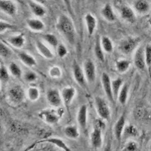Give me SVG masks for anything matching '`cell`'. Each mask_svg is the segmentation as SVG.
Returning <instances> with one entry per match:
<instances>
[{"mask_svg": "<svg viewBox=\"0 0 151 151\" xmlns=\"http://www.w3.org/2000/svg\"><path fill=\"white\" fill-rule=\"evenodd\" d=\"M141 38L137 36H129L123 39L119 45V51L124 55H130L138 48L141 43Z\"/></svg>", "mask_w": 151, "mask_h": 151, "instance_id": "obj_4", "label": "cell"}, {"mask_svg": "<svg viewBox=\"0 0 151 151\" xmlns=\"http://www.w3.org/2000/svg\"><path fill=\"white\" fill-rule=\"evenodd\" d=\"M134 12L141 15L147 14L151 10V5L148 0H135L133 3Z\"/></svg>", "mask_w": 151, "mask_h": 151, "instance_id": "obj_14", "label": "cell"}, {"mask_svg": "<svg viewBox=\"0 0 151 151\" xmlns=\"http://www.w3.org/2000/svg\"><path fill=\"white\" fill-rule=\"evenodd\" d=\"M0 9L7 15L14 16L17 12V5L13 0H0Z\"/></svg>", "mask_w": 151, "mask_h": 151, "instance_id": "obj_11", "label": "cell"}, {"mask_svg": "<svg viewBox=\"0 0 151 151\" xmlns=\"http://www.w3.org/2000/svg\"><path fill=\"white\" fill-rule=\"evenodd\" d=\"M85 75L88 83H94L96 79V66L91 60H87L84 62L83 65Z\"/></svg>", "mask_w": 151, "mask_h": 151, "instance_id": "obj_10", "label": "cell"}, {"mask_svg": "<svg viewBox=\"0 0 151 151\" xmlns=\"http://www.w3.org/2000/svg\"><path fill=\"white\" fill-rule=\"evenodd\" d=\"M64 2V5H66L67 9H68L70 12L72 11V5H71V0H62Z\"/></svg>", "mask_w": 151, "mask_h": 151, "instance_id": "obj_44", "label": "cell"}, {"mask_svg": "<svg viewBox=\"0 0 151 151\" xmlns=\"http://www.w3.org/2000/svg\"><path fill=\"white\" fill-rule=\"evenodd\" d=\"M9 70L10 73L14 77L21 78L22 76V70L21 67L14 62H11L9 66Z\"/></svg>", "mask_w": 151, "mask_h": 151, "instance_id": "obj_34", "label": "cell"}, {"mask_svg": "<svg viewBox=\"0 0 151 151\" xmlns=\"http://www.w3.org/2000/svg\"><path fill=\"white\" fill-rule=\"evenodd\" d=\"M138 149L137 143L134 141H130L127 143L126 146H125V150L128 151H135Z\"/></svg>", "mask_w": 151, "mask_h": 151, "instance_id": "obj_43", "label": "cell"}, {"mask_svg": "<svg viewBox=\"0 0 151 151\" xmlns=\"http://www.w3.org/2000/svg\"><path fill=\"white\" fill-rule=\"evenodd\" d=\"M40 95V90L37 87L35 86H30L27 91V96L28 99L31 101H36L39 99Z\"/></svg>", "mask_w": 151, "mask_h": 151, "instance_id": "obj_32", "label": "cell"}, {"mask_svg": "<svg viewBox=\"0 0 151 151\" xmlns=\"http://www.w3.org/2000/svg\"><path fill=\"white\" fill-rule=\"evenodd\" d=\"M125 129V118L124 116H122L119 118L113 127V133L115 137L118 141H120L122 139V136Z\"/></svg>", "mask_w": 151, "mask_h": 151, "instance_id": "obj_18", "label": "cell"}, {"mask_svg": "<svg viewBox=\"0 0 151 151\" xmlns=\"http://www.w3.org/2000/svg\"><path fill=\"white\" fill-rule=\"evenodd\" d=\"M42 36V39L44 40V41L46 42L50 46L53 47L56 49L58 45H59V42L55 35L52 34V33H45V34H43Z\"/></svg>", "mask_w": 151, "mask_h": 151, "instance_id": "obj_31", "label": "cell"}, {"mask_svg": "<svg viewBox=\"0 0 151 151\" xmlns=\"http://www.w3.org/2000/svg\"><path fill=\"white\" fill-rule=\"evenodd\" d=\"M48 74L52 78L54 79H58L62 76V70L58 66H54L52 68L49 69Z\"/></svg>", "mask_w": 151, "mask_h": 151, "instance_id": "obj_37", "label": "cell"}, {"mask_svg": "<svg viewBox=\"0 0 151 151\" xmlns=\"http://www.w3.org/2000/svg\"><path fill=\"white\" fill-rule=\"evenodd\" d=\"M0 55L2 58H9L12 55V51L10 48L2 41L0 43Z\"/></svg>", "mask_w": 151, "mask_h": 151, "instance_id": "obj_38", "label": "cell"}, {"mask_svg": "<svg viewBox=\"0 0 151 151\" xmlns=\"http://www.w3.org/2000/svg\"><path fill=\"white\" fill-rule=\"evenodd\" d=\"M120 16L122 20L128 23H134L136 20L134 10L128 5H123L121 7Z\"/></svg>", "mask_w": 151, "mask_h": 151, "instance_id": "obj_16", "label": "cell"}, {"mask_svg": "<svg viewBox=\"0 0 151 151\" xmlns=\"http://www.w3.org/2000/svg\"><path fill=\"white\" fill-rule=\"evenodd\" d=\"M101 84L107 99H108L110 101L113 102L114 96H113V88H112V81L111 79H110V76L106 73H102Z\"/></svg>", "mask_w": 151, "mask_h": 151, "instance_id": "obj_12", "label": "cell"}, {"mask_svg": "<svg viewBox=\"0 0 151 151\" xmlns=\"http://www.w3.org/2000/svg\"><path fill=\"white\" fill-rule=\"evenodd\" d=\"M102 130H104V129L94 124V129H93L91 135H90V141H91V146L94 149H100L103 145Z\"/></svg>", "mask_w": 151, "mask_h": 151, "instance_id": "obj_8", "label": "cell"}, {"mask_svg": "<svg viewBox=\"0 0 151 151\" xmlns=\"http://www.w3.org/2000/svg\"><path fill=\"white\" fill-rule=\"evenodd\" d=\"M145 61L146 67L151 76V44H147L145 46Z\"/></svg>", "mask_w": 151, "mask_h": 151, "instance_id": "obj_35", "label": "cell"}, {"mask_svg": "<svg viewBox=\"0 0 151 151\" xmlns=\"http://www.w3.org/2000/svg\"><path fill=\"white\" fill-rule=\"evenodd\" d=\"M29 5L31 12H33V14L36 17H43L46 14V10H45V7L43 6L44 5L38 3V2H36L32 0L29 2Z\"/></svg>", "mask_w": 151, "mask_h": 151, "instance_id": "obj_23", "label": "cell"}, {"mask_svg": "<svg viewBox=\"0 0 151 151\" xmlns=\"http://www.w3.org/2000/svg\"><path fill=\"white\" fill-rule=\"evenodd\" d=\"M94 53L95 57L97 58L99 61L101 62H104L105 60V56H104V51L103 48L101 44V41L100 39H98L94 44Z\"/></svg>", "mask_w": 151, "mask_h": 151, "instance_id": "obj_28", "label": "cell"}, {"mask_svg": "<svg viewBox=\"0 0 151 151\" xmlns=\"http://www.w3.org/2000/svg\"><path fill=\"white\" fill-rule=\"evenodd\" d=\"M123 80L121 78H117L112 81V88H113V93L114 98H117L119 92L122 88L123 86Z\"/></svg>", "mask_w": 151, "mask_h": 151, "instance_id": "obj_33", "label": "cell"}, {"mask_svg": "<svg viewBox=\"0 0 151 151\" xmlns=\"http://www.w3.org/2000/svg\"><path fill=\"white\" fill-rule=\"evenodd\" d=\"M19 58L23 64L29 67H33L37 64L36 60L33 55H29L27 52H20L19 53Z\"/></svg>", "mask_w": 151, "mask_h": 151, "instance_id": "obj_24", "label": "cell"}, {"mask_svg": "<svg viewBox=\"0 0 151 151\" xmlns=\"http://www.w3.org/2000/svg\"><path fill=\"white\" fill-rule=\"evenodd\" d=\"M100 41H101V46L102 48H103L104 52H106V53H111V52H113V42H112V40H110L108 36H102V37L100 39Z\"/></svg>", "mask_w": 151, "mask_h": 151, "instance_id": "obj_29", "label": "cell"}, {"mask_svg": "<svg viewBox=\"0 0 151 151\" xmlns=\"http://www.w3.org/2000/svg\"><path fill=\"white\" fill-rule=\"evenodd\" d=\"M125 135L129 136V137H136L138 134L137 129L134 127V125H129L125 126V131H124Z\"/></svg>", "mask_w": 151, "mask_h": 151, "instance_id": "obj_39", "label": "cell"}, {"mask_svg": "<svg viewBox=\"0 0 151 151\" xmlns=\"http://www.w3.org/2000/svg\"><path fill=\"white\" fill-rule=\"evenodd\" d=\"M73 78L76 83L83 88H86L88 82L86 75H85L84 70L76 61H74L73 64Z\"/></svg>", "mask_w": 151, "mask_h": 151, "instance_id": "obj_9", "label": "cell"}, {"mask_svg": "<svg viewBox=\"0 0 151 151\" xmlns=\"http://www.w3.org/2000/svg\"><path fill=\"white\" fill-rule=\"evenodd\" d=\"M46 99L52 107H61L62 104H64L61 94L56 88H51L47 91Z\"/></svg>", "mask_w": 151, "mask_h": 151, "instance_id": "obj_6", "label": "cell"}, {"mask_svg": "<svg viewBox=\"0 0 151 151\" xmlns=\"http://www.w3.org/2000/svg\"><path fill=\"white\" fill-rule=\"evenodd\" d=\"M129 88L127 84H124L122 86V88L119 92L118 96H117V100H118L119 103L122 105H125L127 103L128 98H129Z\"/></svg>", "mask_w": 151, "mask_h": 151, "instance_id": "obj_26", "label": "cell"}, {"mask_svg": "<svg viewBox=\"0 0 151 151\" xmlns=\"http://www.w3.org/2000/svg\"><path fill=\"white\" fill-rule=\"evenodd\" d=\"M56 52L60 58H64V57L67 55L68 51H67V47L65 46V45L62 44V43H59V45H58V47H57L56 48Z\"/></svg>", "mask_w": 151, "mask_h": 151, "instance_id": "obj_41", "label": "cell"}, {"mask_svg": "<svg viewBox=\"0 0 151 151\" xmlns=\"http://www.w3.org/2000/svg\"><path fill=\"white\" fill-rule=\"evenodd\" d=\"M149 24H150V27H151V21H150Z\"/></svg>", "mask_w": 151, "mask_h": 151, "instance_id": "obj_46", "label": "cell"}, {"mask_svg": "<svg viewBox=\"0 0 151 151\" xmlns=\"http://www.w3.org/2000/svg\"><path fill=\"white\" fill-rule=\"evenodd\" d=\"M36 47L37 48L38 52L42 57H44L46 59H53L54 53L50 49L49 47L47 46L45 43L42 42L40 40H37L36 42Z\"/></svg>", "mask_w": 151, "mask_h": 151, "instance_id": "obj_19", "label": "cell"}, {"mask_svg": "<svg viewBox=\"0 0 151 151\" xmlns=\"http://www.w3.org/2000/svg\"><path fill=\"white\" fill-rule=\"evenodd\" d=\"M76 120L78 124L82 129H86L88 122V106L87 105L83 104L79 107L78 110Z\"/></svg>", "mask_w": 151, "mask_h": 151, "instance_id": "obj_17", "label": "cell"}, {"mask_svg": "<svg viewBox=\"0 0 151 151\" xmlns=\"http://www.w3.org/2000/svg\"><path fill=\"white\" fill-rule=\"evenodd\" d=\"M60 94H61L64 104L66 106H68L69 105H70V104L75 98L76 94V90L73 86H67L61 90Z\"/></svg>", "mask_w": 151, "mask_h": 151, "instance_id": "obj_13", "label": "cell"}, {"mask_svg": "<svg viewBox=\"0 0 151 151\" xmlns=\"http://www.w3.org/2000/svg\"><path fill=\"white\" fill-rule=\"evenodd\" d=\"M10 74L11 73L9 70V68L7 69L3 64H1V67H0V79H1L2 83L9 81Z\"/></svg>", "mask_w": 151, "mask_h": 151, "instance_id": "obj_36", "label": "cell"}, {"mask_svg": "<svg viewBox=\"0 0 151 151\" xmlns=\"http://www.w3.org/2000/svg\"><path fill=\"white\" fill-rule=\"evenodd\" d=\"M84 21L86 26V29L89 36L94 34L98 26V21L91 13H87L84 16Z\"/></svg>", "mask_w": 151, "mask_h": 151, "instance_id": "obj_15", "label": "cell"}, {"mask_svg": "<svg viewBox=\"0 0 151 151\" xmlns=\"http://www.w3.org/2000/svg\"><path fill=\"white\" fill-rule=\"evenodd\" d=\"M64 116V110L60 107L45 109L39 113V116L42 120L50 125L58 123Z\"/></svg>", "mask_w": 151, "mask_h": 151, "instance_id": "obj_2", "label": "cell"}, {"mask_svg": "<svg viewBox=\"0 0 151 151\" xmlns=\"http://www.w3.org/2000/svg\"><path fill=\"white\" fill-rule=\"evenodd\" d=\"M34 2H38V3H40L42 5H45L46 3V0H33Z\"/></svg>", "mask_w": 151, "mask_h": 151, "instance_id": "obj_45", "label": "cell"}, {"mask_svg": "<svg viewBox=\"0 0 151 151\" xmlns=\"http://www.w3.org/2000/svg\"><path fill=\"white\" fill-rule=\"evenodd\" d=\"M14 27H15L14 25L7 22V21H2V20L1 22H0V33H1V34H3L5 32L8 31L9 29H14Z\"/></svg>", "mask_w": 151, "mask_h": 151, "instance_id": "obj_40", "label": "cell"}, {"mask_svg": "<svg viewBox=\"0 0 151 151\" xmlns=\"http://www.w3.org/2000/svg\"><path fill=\"white\" fill-rule=\"evenodd\" d=\"M7 42L9 45L14 48H21L24 47V44H25V37H24V34L20 33V34L14 35V36L8 38Z\"/></svg>", "mask_w": 151, "mask_h": 151, "instance_id": "obj_21", "label": "cell"}, {"mask_svg": "<svg viewBox=\"0 0 151 151\" xmlns=\"http://www.w3.org/2000/svg\"><path fill=\"white\" fill-rule=\"evenodd\" d=\"M101 15L108 22H113L116 20L115 12L113 11L111 5L109 3L104 5V6L102 8L101 10Z\"/></svg>", "mask_w": 151, "mask_h": 151, "instance_id": "obj_20", "label": "cell"}, {"mask_svg": "<svg viewBox=\"0 0 151 151\" xmlns=\"http://www.w3.org/2000/svg\"><path fill=\"white\" fill-rule=\"evenodd\" d=\"M94 106L96 109L98 116L104 121L109 120L111 116L110 106L108 105L106 100L101 97H95L94 98Z\"/></svg>", "mask_w": 151, "mask_h": 151, "instance_id": "obj_5", "label": "cell"}, {"mask_svg": "<svg viewBox=\"0 0 151 151\" xmlns=\"http://www.w3.org/2000/svg\"><path fill=\"white\" fill-rule=\"evenodd\" d=\"M64 133L68 138L76 140L79 137V131L76 125H68L64 129Z\"/></svg>", "mask_w": 151, "mask_h": 151, "instance_id": "obj_25", "label": "cell"}, {"mask_svg": "<svg viewBox=\"0 0 151 151\" xmlns=\"http://www.w3.org/2000/svg\"><path fill=\"white\" fill-rule=\"evenodd\" d=\"M24 79L27 83H33L37 79V75L33 71H28L24 74Z\"/></svg>", "mask_w": 151, "mask_h": 151, "instance_id": "obj_42", "label": "cell"}, {"mask_svg": "<svg viewBox=\"0 0 151 151\" xmlns=\"http://www.w3.org/2000/svg\"><path fill=\"white\" fill-rule=\"evenodd\" d=\"M134 67L139 70H144L146 68V61H145V47L139 45L135 50L134 55Z\"/></svg>", "mask_w": 151, "mask_h": 151, "instance_id": "obj_7", "label": "cell"}, {"mask_svg": "<svg viewBox=\"0 0 151 151\" xmlns=\"http://www.w3.org/2000/svg\"><path fill=\"white\" fill-rule=\"evenodd\" d=\"M56 29L66 40L73 45L76 41V29L71 18L66 14H60L56 23Z\"/></svg>", "mask_w": 151, "mask_h": 151, "instance_id": "obj_1", "label": "cell"}, {"mask_svg": "<svg viewBox=\"0 0 151 151\" xmlns=\"http://www.w3.org/2000/svg\"><path fill=\"white\" fill-rule=\"evenodd\" d=\"M43 142H47L50 143V144H52L54 145L57 147L60 148V149L63 150L64 151H70L71 149H70L67 144L64 142V141H62L60 138H58V137H52V138H48L46 140H44Z\"/></svg>", "mask_w": 151, "mask_h": 151, "instance_id": "obj_27", "label": "cell"}, {"mask_svg": "<svg viewBox=\"0 0 151 151\" xmlns=\"http://www.w3.org/2000/svg\"><path fill=\"white\" fill-rule=\"evenodd\" d=\"M27 25L31 30L34 32H41L45 27V24L38 18H29L27 20Z\"/></svg>", "mask_w": 151, "mask_h": 151, "instance_id": "obj_22", "label": "cell"}, {"mask_svg": "<svg viewBox=\"0 0 151 151\" xmlns=\"http://www.w3.org/2000/svg\"><path fill=\"white\" fill-rule=\"evenodd\" d=\"M27 94L20 85H14L12 86L8 91V101L13 106H17L24 101Z\"/></svg>", "mask_w": 151, "mask_h": 151, "instance_id": "obj_3", "label": "cell"}, {"mask_svg": "<svg viewBox=\"0 0 151 151\" xmlns=\"http://www.w3.org/2000/svg\"><path fill=\"white\" fill-rule=\"evenodd\" d=\"M131 64L129 60L125 59H120L116 62V69L119 73H125L130 68Z\"/></svg>", "mask_w": 151, "mask_h": 151, "instance_id": "obj_30", "label": "cell"}]
</instances>
